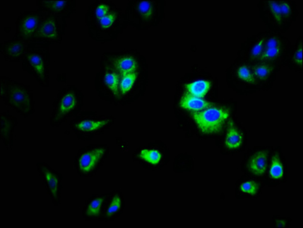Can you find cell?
Segmentation results:
<instances>
[{
	"mask_svg": "<svg viewBox=\"0 0 303 228\" xmlns=\"http://www.w3.org/2000/svg\"><path fill=\"white\" fill-rule=\"evenodd\" d=\"M228 115L226 111L216 108H210L192 114L199 128L203 132L208 134L220 132Z\"/></svg>",
	"mask_w": 303,
	"mask_h": 228,
	"instance_id": "cell-1",
	"label": "cell"
},
{
	"mask_svg": "<svg viewBox=\"0 0 303 228\" xmlns=\"http://www.w3.org/2000/svg\"><path fill=\"white\" fill-rule=\"evenodd\" d=\"M104 150L102 148L94 149L83 154L79 161L80 170L87 172L92 169L103 155Z\"/></svg>",
	"mask_w": 303,
	"mask_h": 228,
	"instance_id": "cell-2",
	"label": "cell"
},
{
	"mask_svg": "<svg viewBox=\"0 0 303 228\" xmlns=\"http://www.w3.org/2000/svg\"><path fill=\"white\" fill-rule=\"evenodd\" d=\"M180 105L183 108L198 111L207 108L211 106V104L209 102L187 92L182 98Z\"/></svg>",
	"mask_w": 303,
	"mask_h": 228,
	"instance_id": "cell-3",
	"label": "cell"
},
{
	"mask_svg": "<svg viewBox=\"0 0 303 228\" xmlns=\"http://www.w3.org/2000/svg\"><path fill=\"white\" fill-rule=\"evenodd\" d=\"M267 154L265 151H260L252 157L249 168L254 174L260 175L265 173L267 166Z\"/></svg>",
	"mask_w": 303,
	"mask_h": 228,
	"instance_id": "cell-4",
	"label": "cell"
},
{
	"mask_svg": "<svg viewBox=\"0 0 303 228\" xmlns=\"http://www.w3.org/2000/svg\"><path fill=\"white\" fill-rule=\"evenodd\" d=\"M210 87L209 82L204 80L196 81L186 85L189 93L200 98L203 97L206 94Z\"/></svg>",
	"mask_w": 303,
	"mask_h": 228,
	"instance_id": "cell-5",
	"label": "cell"
},
{
	"mask_svg": "<svg viewBox=\"0 0 303 228\" xmlns=\"http://www.w3.org/2000/svg\"><path fill=\"white\" fill-rule=\"evenodd\" d=\"M25 90L20 85L11 86L8 91L11 102L18 104L30 103L29 96Z\"/></svg>",
	"mask_w": 303,
	"mask_h": 228,
	"instance_id": "cell-6",
	"label": "cell"
},
{
	"mask_svg": "<svg viewBox=\"0 0 303 228\" xmlns=\"http://www.w3.org/2000/svg\"><path fill=\"white\" fill-rule=\"evenodd\" d=\"M117 68L122 77L133 72L136 69L137 64L135 59L130 57H125L117 62Z\"/></svg>",
	"mask_w": 303,
	"mask_h": 228,
	"instance_id": "cell-7",
	"label": "cell"
},
{
	"mask_svg": "<svg viewBox=\"0 0 303 228\" xmlns=\"http://www.w3.org/2000/svg\"><path fill=\"white\" fill-rule=\"evenodd\" d=\"M242 140L241 134L232 124L230 125L225 138V143L226 145L230 148H235L240 145Z\"/></svg>",
	"mask_w": 303,
	"mask_h": 228,
	"instance_id": "cell-8",
	"label": "cell"
},
{
	"mask_svg": "<svg viewBox=\"0 0 303 228\" xmlns=\"http://www.w3.org/2000/svg\"><path fill=\"white\" fill-rule=\"evenodd\" d=\"M105 121H95L85 120L76 125L77 127L83 131L90 132L97 130L103 127L107 123Z\"/></svg>",
	"mask_w": 303,
	"mask_h": 228,
	"instance_id": "cell-9",
	"label": "cell"
},
{
	"mask_svg": "<svg viewBox=\"0 0 303 228\" xmlns=\"http://www.w3.org/2000/svg\"><path fill=\"white\" fill-rule=\"evenodd\" d=\"M270 174L273 178L276 179L279 178L283 175L282 165L279 157L277 155L274 156L272 157Z\"/></svg>",
	"mask_w": 303,
	"mask_h": 228,
	"instance_id": "cell-10",
	"label": "cell"
},
{
	"mask_svg": "<svg viewBox=\"0 0 303 228\" xmlns=\"http://www.w3.org/2000/svg\"><path fill=\"white\" fill-rule=\"evenodd\" d=\"M136 77L134 72L128 74L123 77L120 83V88L123 94L125 93L131 88Z\"/></svg>",
	"mask_w": 303,
	"mask_h": 228,
	"instance_id": "cell-11",
	"label": "cell"
},
{
	"mask_svg": "<svg viewBox=\"0 0 303 228\" xmlns=\"http://www.w3.org/2000/svg\"><path fill=\"white\" fill-rule=\"evenodd\" d=\"M37 24V20L35 17H27L21 24V31L25 35L30 34L34 31Z\"/></svg>",
	"mask_w": 303,
	"mask_h": 228,
	"instance_id": "cell-12",
	"label": "cell"
},
{
	"mask_svg": "<svg viewBox=\"0 0 303 228\" xmlns=\"http://www.w3.org/2000/svg\"><path fill=\"white\" fill-rule=\"evenodd\" d=\"M104 80L108 87L113 93L117 94L119 81L118 75L114 73H107L105 75Z\"/></svg>",
	"mask_w": 303,
	"mask_h": 228,
	"instance_id": "cell-13",
	"label": "cell"
},
{
	"mask_svg": "<svg viewBox=\"0 0 303 228\" xmlns=\"http://www.w3.org/2000/svg\"><path fill=\"white\" fill-rule=\"evenodd\" d=\"M75 104V99L72 93L66 95L62 99L60 109L62 112H66L72 109Z\"/></svg>",
	"mask_w": 303,
	"mask_h": 228,
	"instance_id": "cell-14",
	"label": "cell"
},
{
	"mask_svg": "<svg viewBox=\"0 0 303 228\" xmlns=\"http://www.w3.org/2000/svg\"><path fill=\"white\" fill-rule=\"evenodd\" d=\"M40 33L45 37L52 38L55 36L56 30L54 22L52 21L46 22L41 28Z\"/></svg>",
	"mask_w": 303,
	"mask_h": 228,
	"instance_id": "cell-15",
	"label": "cell"
},
{
	"mask_svg": "<svg viewBox=\"0 0 303 228\" xmlns=\"http://www.w3.org/2000/svg\"><path fill=\"white\" fill-rule=\"evenodd\" d=\"M28 59L30 64L38 73L43 75L44 69L42 61L38 56L36 54L29 55Z\"/></svg>",
	"mask_w": 303,
	"mask_h": 228,
	"instance_id": "cell-16",
	"label": "cell"
},
{
	"mask_svg": "<svg viewBox=\"0 0 303 228\" xmlns=\"http://www.w3.org/2000/svg\"><path fill=\"white\" fill-rule=\"evenodd\" d=\"M103 200L102 198H97L93 200L88 206L87 214L90 216L98 215L100 212Z\"/></svg>",
	"mask_w": 303,
	"mask_h": 228,
	"instance_id": "cell-17",
	"label": "cell"
},
{
	"mask_svg": "<svg viewBox=\"0 0 303 228\" xmlns=\"http://www.w3.org/2000/svg\"><path fill=\"white\" fill-rule=\"evenodd\" d=\"M271 71L270 68L265 65L256 66L253 70L254 75L261 80H265L270 75Z\"/></svg>",
	"mask_w": 303,
	"mask_h": 228,
	"instance_id": "cell-18",
	"label": "cell"
},
{
	"mask_svg": "<svg viewBox=\"0 0 303 228\" xmlns=\"http://www.w3.org/2000/svg\"><path fill=\"white\" fill-rule=\"evenodd\" d=\"M238 74L240 79L247 83H254L256 82L253 75L246 66L240 67L238 71Z\"/></svg>",
	"mask_w": 303,
	"mask_h": 228,
	"instance_id": "cell-19",
	"label": "cell"
},
{
	"mask_svg": "<svg viewBox=\"0 0 303 228\" xmlns=\"http://www.w3.org/2000/svg\"><path fill=\"white\" fill-rule=\"evenodd\" d=\"M141 156L143 158L147 161L153 164L157 163L159 160L160 155L159 153L156 151H143Z\"/></svg>",
	"mask_w": 303,
	"mask_h": 228,
	"instance_id": "cell-20",
	"label": "cell"
},
{
	"mask_svg": "<svg viewBox=\"0 0 303 228\" xmlns=\"http://www.w3.org/2000/svg\"><path fill=\"white\" fill-rule=\"evenodd\" d=\"M138 10L142 17L148 18L151 15L152 11L150 3L148 1H142L138 6Z\"/></svg>",
	"mask_w": 303,
	"mask_h": 228,
	"instance_id": "cell-21",
	"label": "cell"
},
{
	"mask_svg": "<svg viewBox=\"0 0 303 228\" xmlns=\"http://www.w3.org/2000/svg\"><path fill=\"white\" fill-rule=\"evenodd\" d=\"M258 188L257 184L253 181L246 182L240 186V189L242 191L253 195L257 193Z\"/></svg>",
	"mask_w": 303,
	"mask_h": 228,
	"instance_id": "cell-22",
	"label": "cell"
},
{
	"mask_svg": "<svg viewBox=\"0 0 303 228\" xmlns=\"http://www.w3.org/2000/svg\"><path fill=\"white\" fill-rule=\"evenodd\" d=\"M121 200L118 196H115L113 198L107 210V214L110 216L117 212L120 207Z\"/></svg>",
	"mask_w": 303,
	"mask_h": 228,
	"instance_id": "cell-23",
	"label": "cell"
},
{
	"mask_svg": "<svg viewBox=\"0 0 303 228\" xmlns=\"http://www.w3.org/2000/svg\"><path fill=\"white\" fill-rule=\"evenodd\" d=\"M269 6L272 14L275 19L280 22L282 14L280 7L278 4L273 1H270Z\"/></svg>",
	"mask_w": 303,
	"mask_h": 228,
	"instance_id": "cell-24",
	"label": "cell"
},
{
	"mask_svg": "<svg viewBox=\"0 0 303 228\" xmlns=\"http://www.w3.org/2000/svg\"><path fill=\"white\" fill-rule=\"evenodd\" d=\"M45 5L49 9L55 11H58L61 10L65 4V1H46Z\"/></svg>",
	"mask_w": 303,
	"mask_h": 228,
	"instance_id": "cell-25",
	"label": "cell"
},
{
	"mask_svg": "<svg viewBox=\"0 0 303 228\" xmlns=\"http://www.w3.org/2000/svg\"><path fill=\"white\" fill-rule=\"evenodd\" d=\"M114 16L112 14H109L101 18L100 22L102 27L104 28H107L110 27L114 22Z\"/></svg>",
	"mask_w": 303,
	"mask_h": 228,
	"instance_id": "cell-26",
	"label": "cell"
},
{
	"mask_svg": "<svg viewBox=\"0 0 303 228\" xmlns=\"http://www.w3.org/2000/svg\"><path fill=\"white\" fill-rule=\"evenodd\" d=\"M8 51L12 56H17L21 53L22 46L19 43H14L10 45L8 48Z\"/></svg>",
	"mask_w": 303,
	"mask_h": 228,
	"instance_id": "cell-27",
	"label": "cell"
},
{
	"mask_svg": "<svg viewBox=\"0 0 303 228\" xmlns=\"http://www.w3.org/2000/svg\"><path fill=\"white\" fill-rule=\"evenodd\" d=\"M279 52V49L277 48H268L263 53L261 56L262 59L273 57Z\"/></svg>",
	"mask_w": 303,
	"mask_h": 228,
	"instance_id": "cell-28",
	"label": "cell"
},
{
	"mask_svg": "<svg viewBox=\"0 0 303 228\" xmlns=\"http://www.w3.org/2000/svg\"><path fill=\"white\" fill-rule=\"evenodd\" d=\"M108 7L104 4H101L98 7L96 10V14L97 17L101 18L107 13Z\"/></svg>",
	"mask_w": 303,
	"mask_h": 228,
	"instance_id": "cell-29",
	"label": "cell"
},
{
	"mask_svg": "<svg viewBox=\"0 0 303 228\" xmlns=\"http://www.w3.org/2000/svg\"><path fill=\"white\" fill-rule=\"evenodd\" d=\"M295 62L300 65L302 64V48H299L296 51L294 56Z\"/></svg>",
	"mask_w": 303,
	"mask_h": 228,
	"instance_id": "cell-30",
	"label": "cell"
},
{
	"mask_svg": "<svg viewBox=\"0 0 303 228\" xmlns=\"http://www.w3.org/2000/svg\"><path fill=\"white\" fill-rule=\"evenodd\" d=\"M263 40H261L253 48L252 53L253 56H256L259 55L261 51Z\"/></svg>",
	"mask_w": 303,
	"mask_h": 228,
	"instance_id": "cell-31",
	"label": "cell"
},
{
	"mask_svg": "<svg viewBox=\"0 0 303 228\" xmlns=\"http://www.w3.org/2000/svg\"><path fill=\"white\" fill-rule=\"evenodd\" d=\"M281 14L287 15L289 14L290 8L289 5L286 3H282L279 5Z\"/></svg>",
	"mask_w": 303,
	"mask_h": 228,
	"instance_id": "cell-32",
	"label": "cell"
},
{
	"mask_svg": "<svg viewBox=\"0 0 303 228\" xmlns=\"http://www.w3.org/2000/svg\"><path fill=\"white\" fill-rule=\"evenodd\" d=\"M277 46V41L274 38H271L269 39L266 45L267 48H276Z\"/></svg>",
	"mask_w": 303,
	"mask_h": 228,
	"instance_id": "cell-33",
	"label": "cell"
}]
</instances>
